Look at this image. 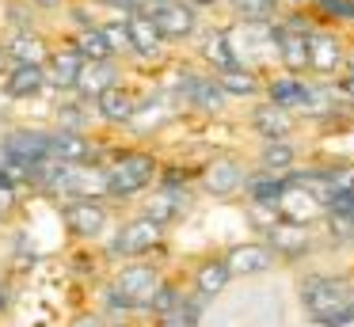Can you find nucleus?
I'll return each instance as SVG.
<instances>
[{"mask_svg": "<svg viewBox=\"0 0 354 327\" xmlns=\"http://www.w3.org/2000/svg\"><path fill=\"white\" fill-rule=\"evenodd\" d=\"M111 202H141L160 179V160L138 144H107L103 152Z\"/></svg>", "mask_w": 354, "mask_h": 327, "instance_id": "f257e3e1", "label": "nucleus"}, {"mask_svg": "<svg viewBox=\"0 0 354 327\" xmlns=\"http://www.w3.org/2000/svg\"><path fill=\"white\" fill-rule=\"evenodd\" d=\"M164 243H168V228L156 225L153 217H145V213H130V217H122L115 228H111L107 240H103L100 247H103V259H107L111 266H118V263H130V259L160 255Z\"/></svg>", "mask_w": 354, "mask_h": 327, "instance_id": "f03ea898", "label": "nucleus"}, {"mask_svg": "<svg viewBox=\"0 0 354 327\" xmlns=\"http://www.w3.org/2000/svg\"><path fill=\"white\" fill-rule=\"evenodd\" d=\"M62 232L73 243L88 247V243H103V236L115 228V202L111 198H62L54 202Z\"/></svg>", "mask_w": 354, "mask_h": 327, "instance_id": "7ed1b4c3", "label": "nucleus"}, {"mask_svg": "<svg viewBox=\"0 0 354 327\" xmlns=\"http://www.w3.org/2000/svg\"><path fill=\"white\" fill-rule=\"evenodd\" d=\"M171 95H176L179 111H191V114H221L225 106L232 103L229 95L221 91L217 76L202 65H183L176 68V80L168 84Z\"/></svg>", "mask_w": 354, "mask_h": 327, "instance_id": "20e7f679", "label": "nucleus"}, {"mask_svg": "<svg viewBox=\"0 0 354 327\" xmlns=\"http://www.w3.org/2000/svg\"><path fill=\"white\" fill-rule=\"evenodd\" d=\"M164 278H168V274H164V266L156 263V259H130V263L111 266V278L107 281L126 297V301L138 304V312L145 316L149 301H153V293L164 286Z\"/></svg>", "mask_w": 354, "mask_h": 327, "instance_id": "39448f33", "label": "nucleus"}, {"mask_svg": "<svg viewBox=\"0 0 354 327\" xmlns=\"http://www.w3.org/2000/svg\"><path fill=\"white\" fill-rule=\"evenodd\" d=\"M149 19H153V27L168 38L171 50H176V46H194L202 35V27H206V23H202V12L191 8L187 0H156V4L149 8Z\"/></svg>", "mask_w": 354, "mask_h": 327, "instance_id": "423d86ee", "label": "nucleus"}, {"mask_svg": "<svg viewBox=\"0 0 354 327\" xmlns=\"http://www.w3.org/2000/svg\"><path fill=\"white\" fill-rule=\"evenodd\" d=\"M248 179H252V171L244 167V160H236V156H214V160H206V164L198 167L194 187H198L202 194L217 198V202H229V198H240L248 190Z\"/></svg>", "mask_w": 354, "mask_h": 327, "instance_id": "0eeeda50", "label": "nucleus"}, {"mask_svg": "<svg viewBox=\"0 0 354 327\" xmlns=\"http://www.w3.org/2000/svg\"><path fill=\"white\" fill-rule=\"evenodd\" d=\"M0 99L8 106H35V103H50V80L42 65H16L12 61L8 73L0 76Z\"/></svg>", "mask_w": 354, "mask_h": 327, "instance_id": "6e6552de", "label": "nucleus"}, {"mask_svg": "<svg viewBox=\"0 0 354 327\" xmlns=\"http://www.w3.org/2000/svg\"><path fill=\"white\" fill-rule=\"evenodd\" d=\"M346 297H351V278H346V274H305V278L297 281V301H301V308H305L308 319L331 312L339 301H346Z\"/></svg>", "mask_w": 354, "mask_h": 327, "instance_id": "1a4fd4ad", "label": "nucleus"}, {"mask_svg": "<svg viewBox=\"0 0 354 327\" xmlns=\"http://www.w3.org/2000/svg\"><path fill=\"white\" fill-rule=\"evenodd\" d=\"M103 152H107V144L100 141V133L50 126V160H57V164H100Z\"/></svg>", "mask_w": 354, "mask_h": 327, "instance_id": "9d476101", "label": "nucleus"}, {"mask_svg": "<svg viewBox=\"0 0 354 327\" xmlns=\"http://www.w3.org/2000/svg\"><path fill=\"white\" fill-rule=\"evenodd\" d=\"M0 144L16 160H46L50 156V122H8V129L0 133Z\"/></svg>", "mask_w": 354, "mask_h": 327, "instance_id": "9b49d317", "label": "nucleus"}, {"mask_svg": "<svg viewBox=\"0 0 354 327\" xmlns=\"http://www.w3.org/2000/svg\"><path fill=\"white\" fill-rule=\"evenodd\" d=\"M126 30H130V42H133V65H145V68H160L168 65V38L153 27L149 15H126Z\"/></svg>", "mask_w": 354, "mask_h": 327, "instance_id": "f8f14e48", "label": "nucleus"}, {"mask_svg": "<svg viewBox=\"0 0 354 327\" xmlns=\"http://www.w3.org/2000/svg\"><path fill=\"white\" fill-rule=\"evenodd\" d=\"M187 209H191V187H171V183H156L138 205V213L153 217L164 228H171L179 217H187Z\"/></svg>", "mask_w": 354, "mask_h": 327, "instance_id": "ddd939ff", "label": "nucleus"}, {"mask_svg": "<svg viewBox=\"0 0 354 327\" xmlns=\"http://www.w3.org/2000/svg\"><path fill=\"white\" fill-rule=\"evenodd\" d=\"M176 114H179V103H176V95H171V88L149 91V95H141V103H138V111H133V118H130V126H126V133L149 137V133H156V129L168 126Z\"/></svg>", "mask_w": 354, "mask_h": 327, "instance_id": "4468645a", "label": "nucleus"}, {"mask_svg": "<svg viewBox=\"0 0 354 327\" xmlns=\"http://www.w3.org/2000/svg\"><path fill=\"white\" fill-rule=\"evenodd\" d=\"M141 103V91L130 84V76H126L122 84H115V88H107L100 99H95V118H100L103 129H126L133 118V111H138Z\"/></svg>", "mask_w": 354, "mask_h": 327, "instance_id": "2eb2a0df", "label": "nucleus"}, {"mask_svg": "<svg viewBox=\"0 0 354 327\" xmlns=\"http://www.w3.org/2000/svg\"><path fill=\"white\" fill-rule=\"evenodd\" d=\"M50 126L57 129H80V133H95L100 118H95V103L77 91H65V95H50Z\"/></svg>", "mask_w": 354, "mask_h": 327, "instance_id": "dca6fc26", "label": "nucleus"}, {"mask_svg": "<svg viewBox=\"0 0 354 327\" xmlns=\"http://www.w3.org/2000/svg\"><path fill=\"white\" fill-rule=\"evenodd\" d=\"M346 68V50L331 30H324L320 23L308 27V73L313 76H339Z\"/></svg>", "mask_w": 354, "mask_h": 327, "instance_id": "f3484780", "label": "nucleus"}, {"mask_svg": "<svg viewBox=\"0 0 354 327\" xmlns=\"http://www.w3.org/2000/svg\"><path fill=\"white\" fill-rule=\"evenodd\" d=\"M225 263H229L232 278H259V274L274 270L278 255L267 240H244V243H232L225 251Z\"/></svg>", "mask_w": 354, "mask_h": 327, "instance_id": "a211bd4d", "label": "nucleus"}, {"mask_svg": "<svg viewBox=\"0 0 354 327\" xmlns=\"http://www.w3.org/2000/svg\"><path fill=\"white\" fill-rule=\"evenodd\" d=\"M198 65L209 68V73H225V68H236L244 65L236 53V42H232L229 27H202L198 35Z\"/></svg>", "mask_w": 354, "mask_h": 327, "instance_id": "6ab92c4d", "label": "nucleus"}, {"mask_svg": "<svg viewBox=\"0 0 354 327\" xmlns=\"http://www.w3.org/2000/svg\"><path fill=\"white\" fill-rule=\"evenodd\" d=\"M126 76H130V65H122V61H115V57H103V61H84L80 65V76H77V95H84V99H100L107 88H115V84H122Z\"/></svg>", "mask_w": 354, "mask_h": 327, "instance_id": "aec40b11", "label": "nucleus"}, {"mask_svg": "<svg viewBox=\"0 0 354 327\" xmlns=\"http://www.w3.org/2000/svg\"><path fill=\"white\" fill-rule=\"evenodd\" d=\"M57 35H50L46 27H31V30H8L4 46H8V57L16 65H46L50 50H54Z\"/></svg>", "mask_w": 354, "mask_h": 327, "instance_id": "412c9836", "label": "nucleus"}, {"mask_svg": "<svg viewBox=\"0 0 354 327\" xmlns=\"http://www.w3.org/2000/svg\"><path fill=\"white\" fill-rule=\"evenodd\" d=\"M80 65H84V57H80V53L73 50L62 35H57L54 50H50L46 65H42V68H46V80H50V95H65V91L77 88Z\"/></svg>", "mask_w": 354, "mask_h": 327, "instance_id": "4be33fe9", "label": "nucleus"}, {"mask_svg": "<svg viewBox=\"0 0 354 327\" xmlns=\"http://www.w3.org/2000/svg\"><path fill=\"white\" fill-rule=\"evenodd\" d=\"M324 198L316 194L308 183H290V187L282 190V198H278V209L282 213V221H290V225H308V221L324 217Z\"/></svg>", "mask_w": 354, "mask_h": 327, "instance_id": "5701e85b", "label": "nucleus"}, {"mask_svg": "<svg viewBox=\"0 0 354 327\" xmlns=\"http://www.w3.org/2000/svg\"><path fill=\"white\" fill-rule=\"evenodd\" d=\"M229 281H232V270H229V263H225V255L198 259V263L191 266V293L206 304L214 301V297H221L225 289H229Z\"/></svg>", "mask_w": 354, "mask_h": 327, "instance_id": "b1692460", "label": "nucleus"}, {"mask_svg": "<svg viewBox=\"0 0 354 327\" xmlns=\"http://www.w3.org/2000/svg\"><path fill=\"white\" fill-rule=\"evenodd\" d=\"M248 126H252V133L263 137V141H282V137H290L293 129H297V118H293L290 111H282V106L263 99V103L248 114Z\"/></svg>", "mask_w": 354, "mask_h": 327, "instance_id": "393cba45", "label": "nucleus"}, {"mask_svg": "<svg viewBox=\"0 0 354 327\" xmlns=\"http://www.w3.org/2000/svg\"><path fill=\"white\" fill-rule=\"evenodd\" d=\"M217 84H221V91L236 103V99H248V103H255V99L267 91V80L259 76V68L252 65H236V68H225V73H214Z\"/></svg>", "mask_w": 354, "mask_h": 327, "instance_id": "a878e982", "label": "nucleus"}, {"mask_svg": "<svg viewBox=\"0 0 354 327\" xmlns=\"http://www.w3.org/2000/svg\"><path fill=\"white\" fill-rule=\"evenodd\" d=\"M62 38L80 53L84 61H103V57H115L107 46V35H103L100 23H88V27H62ZM118 61V57H115Z\"/></svg>", "mask_w": 354, "mask_h": 327, "instance_id": "bb28decb", "label": "nucleus"}, {"mask_svg": "<svg viewBox=\"0 0 354 327\" xmlns=\"http://www.w3.org/2000/svg\"><path fill=\"white\" fill-rule=\"evenodd\" d=\"M286 187H290L286 175H274V171H263L259 167V171H252L244 194L252 198V205H259V209H278V198H282Z\"/></svg>", "mask_w": 354, "mask_h": 327, "instance_id": "cd10ccee", "label": "nucleus"}, {"mask_svg": "<svg viewBox=\"0 0 354 327\" xmlns=\"http://www.w3.org/2000/svg\"><path fill=\"white\" fill-rule=\"evenodd\" d=\"M267 243L274 247V255H282V259H301V255L313 251V243H308V236H305V225H290V221L270 228Z\"/></svg>", "mask_w": 354, "mask_h": 327, "instance_id": "c85d7f7f", "label": "nucleus"}, {"mask_svg": "<svg viewBox=\"0 0 354 327\" xmlns=\"http://www.w3.org/2000/svg\"><path fill=\"white\" fill-rule=\"evenodd\" d=\"M31 27H46V19L31 8V0H0V35Z\"/></svg>", "mask_w": 354, "mask_h": 327, "instance_id": "c756f323", "label": "nucleus"}, {"mask_svg": "<svg viewBox=\"0 0 354 327\" xmlns=\"http://www.w3.org/2000/svg\"><path fill=\"white\" fill-rule=\"evenodd\" d=\"M259 167L263 171H274V175L293 171V167H297V144H293L290 137H282V141H263Z\"/></svg>", "mask_w": 354, "mask_h": 327, "instance_id": "7c9ffc66", "label": "nucleus"}, {"mask_svg": "<svg viewBox=\"0 0 354 327\" xmlns=\"http://www.w3.org/2000/svg\"><path fill=\"white\" fill-rule=\"evenodd\" d=\"M221 8H229L240 23H274L278 0H225Z\"/></svg>", "mask_w": 354, "mask_h": 327, "instance_id": "2f4dec72", "label": "nucleus"}, {"mask_svg": "<svg viewBox=\"0 0 354 327\" xmlns=\"http://www.w3.org/2000/svg\"><path fill=\"white\" fill-rule=\"evenodd\" d=\"M183 301H187V289L179 286L176 278H164V286L156 289V293H153V301H149L145 316H149V319H156V316H168V312H176Z\"/></svg>", "mask_w": 354, "mask_h": 327, "instance_id": "473e14b6", "label": "nucleus"}, {"mask_svg": "<svg viewBox=\"0 0 354 327\" xmlns=\"http://www.w3.org/2000/svg\"><path fill=\"white\" fill-rule=\"evenodd\" d=\"M202 308H206V301H198L194 293H187V301L179 304L176 312H168V316H156L153 327H198Z\"/></svg>", "mask_w": 354, "mask_h": 327, "instance_id": "72a5a7b5", "label": "nucleus"}, {"mask_svg": "<svg viewBox=\"0 0 354 327\" xmlns=\"http://www.w3.org/2000/svg\"><path fill=\"white\" fill-rule=\"evenodd\" d=\"M27 190L24 187H16L12 179H4L0 175V225H8V221H16L19 213H24V202H27Z\"/></svg>", "mask_w": 354, "mask_h": 327, "instance_id": "f704fd0d", "label": "nucleus"}, {"mask_svg": "<svg viewBox=\"0 0 354 327\" xmlns=\"http://www.w3.org/2000/svg\"><path fill=\"white\" fill-rule=\"evenodd\" d=\"M313 8L324 15V19L354 27V0H313Z\"/></svg>", "mask_w": 354, "mask_h": 327, "instance_id": "c9c22d12", "label": "nucleus"}, {"mask_svg": "<svg viewBox=\"0 0 354 327\" xmlns=\"http://www.w3.org/2000/svg\"><path fill=\"white\" fill-rule=\"evenodd\" d=\"M313 324H316V327H351V324H354V293L346 297V301H339L331 312L316 316Z\"/></svg>", "mask_w": 354, "mask_h": 327, "instance_id": "e433bc0d", "label": "nucleus"}, {"mask_svg": "<svg viewBox=\"0 0 354 327\" xmlns=\"http://www.w3.org/2000/svg\"><path fill=\"white\" fill-rule=\"evenodd\" d=\"M331 91H335V95L343 99V103H351V106H354V73H351V68H343V73L335 76Z\"/></svg>", "mask_w": 354, "mask_h": 327, "instance_id": "4c0bfd02", "label": "nucleus"}, {"mask_svg": "<svg viewBox=\"0 0 354 327\" xmlns=\"http://www.w3.org/2000/svg\"><path fill=\"white\" fill-rule=\"evenodd\" d=\"M31 8L50 23V19H62V12L69 8V0H31Z\"/></svg>", "mask_w": 354, "mask_h": 327, "instance_id": "58836bf2", "label": "nucleus"}, {"mask_svg": "<svg viewBox=\"0 0 354 327\" xmlns=\"http://www.w3.org/2000/svg\"><path fill=\"white\" fill-rule=\"evenodd\" d=\"M69 327H107V319H103L95 308H88V312H77V316L69 319Z\"/></svg>", "mask_w": 354, "mask_h": 327, "instance_id": "ea45409f", "label": "nucleus"}, {"mask_svg": "<svg viewBox=\"0 0 354 327\" xmlns=\"http://www.w3.org/2000/svg\"><path fill=\"white\" fill-rule=\"evenodd\" d=\"M12 301H16V286H12V278H0V319L12 312Z\"/></svg>", "mask_w": 354, "mask_h": 327, "instance_id": "a19ab883", "label": "nucleus"}, {"mask_svg": "<svg viewBox=\"0 0 354 327\" xmlns=\"http://www.w3.org/2000/svg\"><path fill=\"white\" fill-rule=\"evenodd\" d=\"M191 8H198V12H214V8H221L225 0H187Z\"/></svg>", "mask_w": 354, "mask_h": 327, "instance_id": "79ce46f5", "label": "nucleus"}, {"mask_svg": "<svg viewBox=\"0 0 354 327\" xmlns=\"http://www.w3.org/2000/svg\"><path fill=\"white\" fill-rule=\"evenodd\" d=\"M8 65H12V57H8V46H4V35H0V76L8 73Z\"/></svg>", "mask_w": 354, "mask_h": 327, "instance_id": "37998d69", "label": "nucleus"}, {"mask_svg": "<svg viewBox=\"0 0 354 327\" xmlns=\"http://www.w3.org/2000/svg\"><path fill=\"white\" fill-rule=\"evenodd\" d=\"M346 68H351V73H354V53H346Z\"/></svg>", "mask_w": 354, "mask_h": 327, "instance_id": "c03bdc74", "label": "nucleus"}, {"mask_svg": "<svg viewBox=\"0 0 354 327\" xmlns=\"http://www.w3.org/2000/svg\"><path fill=\"white\" fill-rule=\"evenodd\" d=\"M107 327H130V319H122V324H107Z\"/></svg>", "mask_w": 354, "mask_h": 327, "instance_id": "a18cd8bd", "label": "nucleus"}]
</instances>
